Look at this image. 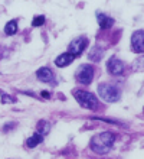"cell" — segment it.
Segmentation results:
<instances>
[{
  "mask_svg": "<svg viewBox=\"0 0 144 159\" xmlns=\"http://www.w3.org/2000/svg\"><path fill=\"white\" fill-rule=\"evenodd\" d=\"M115 142V134L111 132H103L99 134H95L94 138L89 140V148L92 152L98 155H105L111 151L112 145Z\"/></svg>",
  "mask_w": 144,
  "mask_h": 159,
  "instance_id": "cell-1",
  "label": "cell"
},
{
  "mask_svg": "<svg viewBox=\"0 0 144 159\" xmlns=\"http://www.w3.org/2000/svg\"><path fill=\"white\" fill-rule=\"evenodd\" d=\"M98 96L101 97V100L107 103H115L121 97V90L114 84L103 83L98 85Z\"/></svg>",
  "mask_w": 144,
  "mask_h": 159,
  "instance_id": "cell-2",
  "label": "cell"
},
{
  "mask_svg": "<svg viewBox=\"0 0 144 159\" xmlns=\"http://www.w3.org/2000/svg\"><path fill=\"white\" fill-rule=\"evenodd\" d=\"M74 97L75 100L79 103V106H82L84 109L88 110H97L98 109V98L89 91H84V90H74Z\"/></svg>",
  "mask_w": 144,
  "mask_h": 159,
  "instance_id": "cell-3",
  "label": "cell"
},
{
  "mask_svg": "<svg viewBox=\"0 0 144 159\" xmlns=\"http://www.w3.org/2000/svg\"><path fill=\"white\" fill-rule=\"evenodd\" d=\"M94 74H95V68L91 64H82L76 70V72H75V78H76L78 83L84 84V85H88V84L92 83Z\"/></svg>",
  "mask_w": 144,
  "mask_h": 159,
  "instance_id": "cell-4",
  "label": "cell"
},
{
  "mask_svg": "<svg viewBox=\"0 0 144 159\" xmlns=\"http://www.w3.org/2000/svg\"><path fill=\"white\" fill-rule=\"evenodd\" d=\"M88 46V38L86 36H79V38L74 39L68 45V54L74 55V57H78L85 51V48Z\"/></svg>",
  "mask_w": 144,
  "mask_h": 159,
  "instance_id": "cell-5",
  "label": "cell"
},
{
  "mask_svg": "<svg viewBox=\"0 0 144 159\" xmlns=\"http://www.w3.org/2000/svg\"><path fill=\"white\" fill-rule=\"evenodd\" d=\"M131 48L136 54H144V30L138 29L131 35Z\"/></svg>",
  "mask_w": 144,
  "mask_h": 159,
  "instance_id": "cell-6",
  "label": "cell"
},
{
  "mask_svg": "<svg viewBox=\"0 0 144 159\" xmlns=\"http://www.w3.org/2000/svg\"><path fill=\"white\" fill-rule=\"evenodd\" d=\"M107 71L111 75H121L124 71V62L117 57H111L107 62Z\"/></svg>",
  "mask_w": 144,
  "mask_h": 159,
  "instance_id": "cell-7",
  "label": "cell"
},
{
  "mask_svg": "<svg viewBox=\"0 0 144 159\" xmlns=\"http://www.w3.org/2000/svg\"><path fill=\"white\" fill-rule=\"evenodd\" d=\"M36 77H37L39 81H42V83H52V81L55 80L54 71H52L50 68H48V67L39 68L37 72H36Z\"/></svg>",
  "mask_w": 144,
  "mask_h": 159,
  "instance_id": "cell-8",
  "label": "cell"
},
{
  "mask_svg": "<svg viewBox=\"0 0 144 159\" xmlns=\"http://www.w3.org/2000/svg\"><path fill=\"white\" fill-rule=\"evenodd\" d=\"M74 59H75L74 55L68 54V52H63V54H61L56 59H55V65H56L58 68L68 67V65H71V64L74 62Z\"/></svg>",
  "mask_w": 144,
  "mask_h": 159,
  "instance_id": "cell-9",
  "label": "cell"
},
{
  "mask_svg": "<svg viewBox=\"0 0 144 159\" xmlns=\"http://www.w3.org/2000/svg\"><path fill=\"white\" fill-rule=\"evenodd\" d=\"M97 20L101 29H110L114 25V19L110 16H107L105 13H97Z\"/></svg>",
  "mask_w": 144,
  "mask_h": 159,
  "instance_id": "cell-10",
  "label": "cell"
},
{
  "mask_svg": "<svg viewBox=\"0 0 144 159\" xmlns=\"http://www.w3.org/2000/svg\"><path fill=\"white\" fill-rule=\"evenodd\" d=\"M103 57H104V48L103 46H98V45H95L94 48L89 51V54H88V58H89V61H92V62L101 61Z\"/></svg>",
  "mask_w": 144,
  "mask_h": 159,
  "instance_id": "cell-11",
  "label": "cell"
},
{
  "mask_svg": "<svg viewBox=\"0 0 144 159\" xmlns=\"http://www.w3.org/2000/svg\"><path fill=\"white\" fill-rule=\"evenodd\" d=\"M43 142V136H41V134L37 133V132H35V133L30 136V138L26 140V146L30 148V149H33V148H36L39 143Z\"/></svg>",
  "mask_w": 144,
  "mask_h": 159,
  "instance_id": "cell-12",
  "label": "cell"
},
{
  "mask_svg": "<svg viewBox=\"0 0 144 159\" xmlns=\"http://www.w3.org/2000/svg\"><path fill=\"white\" fill-rule=\"evenodd\" d=\"M50 130V123L46 120H41L39 123H37V133L41 134V136H43L45 138L46 134L49 133Z\"/></svg>",
  "mask_w": 144,
  "mask_h": 159,
  "instance_id": "cell-13",
  "label": "cell"
},
{
  "mask_svg": "<svg viewBox=\"0 0 144 159\" xmlns=\"http://www.w3.org/2000/svg\"><path fill=\"white\" fill-rule=\"evenodd\" d=\"M17 32V20H10L6 23V26H4V34L9 35V36H12V35H15Z\"/></svg>",
  "mask_w": 144,
  "mask_h": 159,
  "instance_id": "cell-14",
  "label": "cell"
},
{
  "mask_svg": "<svg viewBox=\"0 0 144 159\" xmlns=\"http://www.w3.org/2000/svg\"><path fill=\"white\" fill-rule=\"evenodd\" d=\"M0 96H2V103H3V104H13V103L17 101L16 97L9 96V94H6L4 91H0Z\"/></svg>",
  "mask_w": 144,
  "mask_h": 159,
  "instance_id": "cell-15",
  "label": "cell"
},
{
  "mask_svg": "<svg viewBox=\"0 0 144 159\" xmlns=\"http://www.w3.org/2000/svg\"><path fill=\"white\" fill-rule=\"evenodd\" d=\"M133 70L134 71H144V55H141L140 58H137L133 64Z\"/></svg>",
  "mask_w": 144,
  "mask_h": 159,
  "instance_id": "cell-16",
  "label": "cell"
},
{
  "mask_svg": "<svg viewBox=\"0 0 144 159\" xmlns=\"http://www.w3.org/2000/svg\"><path fill=\"white\" fill-rule=\"evenodd\" d=\"M43 23H45V16L37 15V16L33 17V20H32V26H33V28H39V26H42Z\"/></svg>",
  "mask_w": 144,
  "mask_h": 159,
  "instance_id": "cell-17",
  "label": "cell"
},
{
  "mask_svg": "<svg viewBox=\"0 0 144 159\" xmlns=\"http://www.w3.org/2000/svg\"><path fill=\"white\" fill-rule=\"evenodd\" d=\"M16 127V123H7V125H4V127H3V132L6 133V132H10L12 129H15Z\"/></svg>",
  "mask_w": 144,
  "mask_h": 159,
  "instance_id": "cell-18",
  "label": "cell"
},
{
  "mask_svg": "<svg viewBox=\"0 0 144 159\" xmlns=\"http://www.w3.org/2000/svg\"><path fill=\"white\" fill-rule=\"evenodd\" d=\"M42 96L45 97V98H50V94L48 91H42Z\"/></svg>",
  "mask_w": 144,
  "mask_h": 159,
  "instance_id": "cell-19",
  "label": "cell"
}]
</instances>
